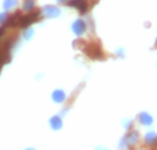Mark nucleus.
Here are the masks:
<instances>
[{
    "instance_id": "nucleus-2",
    "label": "nucleus",
    "mask_w": 157,
    "mask_h": 150,
    "mask_svg": "<svg viewBox=\"0 0 157 150\" xmlns=\"http://www.w3.org/2000/svg\"><path fill=\"white\" fill-rule=\"evenodd\" d=\"M69 6L76 7L81 14L87 13V10H88V4H87L86 0H71V2H69Z\"/></svg>"
},
{
    "instance_id": "nucleus-4",
    "label": "nucleus",
    "mask_w": 157,
    "mask_h": 150,
    "mask_svg": "<svg viewBox=\"0 0 157 150\" xmlns=\"http://www.w3.org/2000/svg\"><path fill=\"white\" fill-rule=\"evenodd\" d=\"M14 6H15V0H6V8L14 7Z\"/></svg>"
},
{
    "instance_id": "nucleus-1",
    "label": "nucleus",
    "mask_w": 157,
    "mask_h": 150,
    "mask_svg": "<svg viewBox=\"0 0 157 150\" xmlns=\"http://www.w3.org/2000/svg\"><path fill=\"white\" fill-rule=\"evenodd\" d=\"M37 19H39V13H29V14H26V15H21L18 26L19 28H26V26H29L30 24L36 22Z\"/></svg>"
},
{
    "instance_id": "nucleus-3",
    "label": "nucleus",
    "mask_w": 157,
    "mask_h": 150,
    "mask_svg": "<svg viewBox=\"0 0 157 150\" xmlns=\"http://www.w3.org/2000/svg\"><path fill=\"white\" fill-rule=\"evenodd\" d=\"M33 3H35V0H25V6H24V10L26 11H30L33 8Z\"/></svg>"
}]
</instances>
